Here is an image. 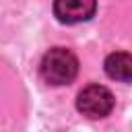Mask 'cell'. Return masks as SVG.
Masks as SVG:
<instances>
[{
	"instance_id": "1",
	"label": "cell",
	"mask_w": 132,
	"mask_h": 132,
	"mask_svg": "<svg viewBox=\"0 0 132 132\" xmlns=\"http://www.w3.org/2000/svg\"><path fill=\"white\" fill-rule=\"evenodd\" d=\"M39 74L47 85H70L78 74V58L68 47H52L41 58Z\"/></svg>"
},
{
	"instance_id": "4",
	"label": "cell",
	"mask_w": 132,
	"mask_h": 132,
	"mask_svg": "<svg viewBox=\"0 0 132 132\" xmlns=\"http://www.w3.org/2000/svg\"><path fill=\"white\" fill-rule=\"evenodd\" d=\"M105 74L113 80L120 82H130L132 80V54L128 52H113L105 58Z\"/></svg>"
},
{
	"instance_id": "3",
	"label": "cell",
	"mask_w": 132,
	"mask_h": 132,
	"mask_svg": "<svg viewBox=\"0 0 132 132\" xmlns=\"http://www.w3.org/2000/svg\"><path fill=\"white\" fill-rule=\"evenodd\" d=\"M97 10V0H54V14L60 23L76 25L89 21Z\"/></svg>"
},
{
	"instance_id": "2",
	"label": "cell",
	"mask_w": 132,
	"mask_h": 132,
	"mask_svg": "<svg viewBox=\"0 0 132 132\" xmlns=\"http://www.w3.org/2000/svg\"><path fill=\"white\" fill-rule=\"evenodd\" d=\"M113 103H116V99H113L111 91L103 85H89L76 97L78 111L87 118H93V120L109 116L113 109Z\"/></svg>"
}]
</instances>
